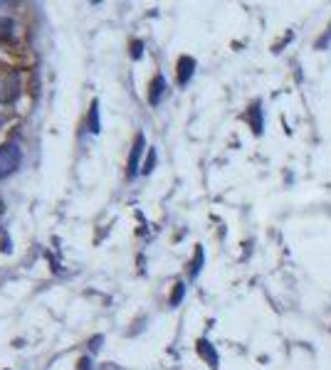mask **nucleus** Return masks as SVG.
Returning <instances> with one entry per match:
<instances>
[{"instance_id":"obj_1","label":"nucleus","mask_w":331,"mask_h":370,"mask_svg":"<svg viewBox=\"0 0 331 370\" xmlns=\"http://www.w3.org/2000/svg\"><path fill=\"white\" fill-rule=\"evenodd\" d=\"M22 161V151L15 143H3L0 146V180H6L8 175H13L20 168Z\"/></svg>"},{"instance_id":"obj_2","label":"nucleus","mask_w":331,"mask_h":370,"mask_svg":"<svg viewBox=\"0 0 331 370\" xmlns=\"http://www.w3.org/2000/svg\"><path fill=\"white\" fill-rule=\"evenodd\" d=\"M144 133H139L134 141V148H131V156H128V163H126V175L128 178H136L139 175V158L144 154Z\"/></svg>"},{"instance_id":"obj_3","label":"nucleus","mask_w":331,"mask_h":370,"mask_svg":"<svg viewBox=\"0 0 331 370\" xmlns=\"http://www.w3.org/2000/svg\"><path fill=\"white\" fill-rule=\"evenodd\" d=\"M166 91H168V84H166V80L161 77V74H156L154 82H151V89H149V101L154 106H159L161 99L166 96Z\"/></svg>"},{"instance_id":"obj_4","label":"nucleus","mask_w":331,"mask_h":370,"mask_svg":"<svg viewBox=\"0 0 331 370\" xmlns=\"http://www.w3.org/2000/svg\"><path fill=\"white\" fill-rule=\"evenodd\" d=\"M193 69H196V59L193 57H181L178 59V84L186 87L193 77Z\"/></svg>"},{"instance_id":"obj_5","label":"nucleus","mask_w":331,"mask_h":370,"mask_svg":"<svg viewBox=\"0 0 331 370\" xmlns=\"http://www.w3.org/2000/svg\"><path fill=\"white\" fill-rule=\"evenodd\" d=\"M87 128H89L91 133H99V128H102V124H99V101H91L89 106V119H87Z\"/></svg>"},{"instance_id":"obj_6","label":"nucleus","mask_w":331,"mask_h":370,"mask_svg":"<svg viewBox=\"0 0 331 370\" xmlns=\"http://www.w3.org/2000/svg\"><path fill=\"white\" fill-rule=\"evenodd\" d=\"M198 350H200V355H203L213 368H218V353H215L213 346H210L208 341H198Z\"/></svg>"},{"instance_id":"obj_7","label":"nucleus","mask_w":331,"mask_h":370,"mask_svg":"<svg viewBox=\"0 0 331 370\" xmlns=\"http://www.w3.org/2000/svg\"><path fill=\"white\" fill-rule=\"evenodd\" d=\"M252 114V128H255V133H262V117H260V104H255L250 109Z\"/></svg>"},{"instance_id":"obj_8","label":"nucleus","mask_w":331,"mask_h":370,"mask_svg":"<svg viewBox=\"0 0 331 370\" xmlns=\"http://www.w3.org/2000/svg\"><path fill=\"white\" fill-rule=\"evenodd\" d=\"M200 267H203V247H198V249H196V262H193L191 276H198V274H200Z\"/></svg>"},{"instance_id":"obj_9","label":"nucleus","mask_w":331,"mask_h":370,"mask_svg":"<svg viewBox=\"0 0 331 370\" xmlns=\"http://www.w3.org/2000/svg\"><path fill=\"white\" fill-rule=\"evenodd\" d=\"M183 294H186V284H176V291H173V296H171V306H178V304H181Z\"/></svg>"},{"instance_id":"obj_10","label":"nucleus","mask_w":331,"mask_h":370,"mask_svg":"<svg viewBox=\"0 0 331 370\" xmlns=\"http://www.w3.org/2000/svg\"><path fill=\"white\" fill-rule=\"evenodd\" d=\"M154 163H156V151L151 148V151H149V161L144 163V173H151V170H154Z\"/></svg>"},{"instance_id":"obj_11","label":"nucleus","mask_w":331,"mask_h":370,"mask_svg":"<svg viewBox=\"0 0 331 370\" xmlns=\"http://www.w3.org/2000/svg\"><path fill=\"white\" fill-rule=\"evenodd\" d=\"M80 370H89V360L82 358V360H80Z\"/></svg>"},{"instance_id":"obj_12","label":"nucleus","mask_w":331,"mask_h":370,"mask_svg":"<svg viewBox=\"0 0 331 370\" xmlns=\"http://www.w3.org/2000/svg\"><path fill=\"white\" fill-rule=\"evenodd\" d=\"M134 57H141V43H134Z\"/></svg>"}]
</instances>
